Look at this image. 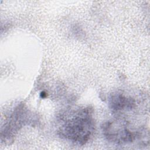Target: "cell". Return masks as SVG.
<instances>
[{
  "instance_id": "cell-1",
  "label": "cell",
  "mask_w": 150,
  "mask_h": 150,
  "mask_svg": "<svg viewBox=\"0 0 150 150\" xmlns=\"http://www.w3.org/2000/svg\"><path fill=\"white\" fill-rule=\"evenodd\" d=\"M93 129V122L88 112L82 111L68 120L62 127L60 132L67 139L83 144L88 139Z\"/></svg>"
}]
</instances>
